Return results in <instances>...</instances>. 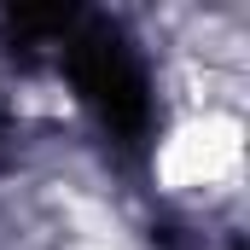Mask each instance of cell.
Returning <instances> with one entry per match:
<instances>
[{
  "instance_id": "2",
  "label": "cell",
  "mask_w": 250,
  "mask_h": 250,
  "mask_svg": "<svg viewBox=\"0 0 250 250\" xmlns=\"http://www.w3.org/2000/svg\"><path fill=\"white\" fill-rule=\"evenodd\" d=\"M76 250H117V245H105V239H93V245H76Z\"/></svg>"
},
{
  "instance_id": "1",
  "label": "cell",
  "mask_w": 250,
  "mask_h": 250,
  "mask_svg": "<svg viewBox=\"0 0 250 250\" xmlns=\"http://www.w3.org/2000/svg\"><path fill=\"white\" fill-rule=\"evenodd\" d=\"M245 157V123L233 111H198L175 128L157 151V181L169 192H198V187H221L239 175Z\"/></svg>"
}]
</instances>
